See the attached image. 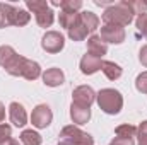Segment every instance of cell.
I'll return each mask as SVG.
<instances>
[{
  "instance_id": "cell-19",
  "label": "cell",
  "mask_w": 147,
  "mask_h": 145,
  "mask_svg": "<svg viewBox=\"0 0 147 145\" xmlns=\"http://www.w3.org/2000/svg\"><path fill=\"white\" fill-rule=\"evenodd\" d=\"M101 70H103V73H105L110 80H116V79L121 77V67H120L118 63H115V62H103Z\"/></svg>"
},
{
  "instance_id": "cell-32",
  "label": "cell",
  "mask_w": 147,
  "mask_h": 145,
  "mask_svg": "<svg viewBox=\"0 0 147 145\" xmlns=\"http://www.w3.org/2000/svg\"><path fill=\"white\" fill-rule=\"evenodd\" d=\"M3 118H5V106L0 103V123L3 121Z\"/></svg>"
},
{
  "instance_id": "cell-10",
  "label": "cell",
  "mask_w": 147,
  "mask_h": 145,
  "mask_svg": "<svg viewBox=\"0 0 147 145\" xmlns=\"http://www.w3.org/2000/svg\"><path fill=\"white\" fill-rule=\"evenodd\" d=\"M9 118H10V123L14 126H17V128H21V126H24L28 123L26 109L19 103H10V106H9Z\"/></svg>"
},
{
  "instance_id": "cell-16",
  "label": "cell",
  "mask_w": 147,
  "mask_h": 145,
  "mask_svg": "<svg viewBox=\"0 0 147 145\" xmlns=\"http://www.w3.org/2000/svg\"><path fill=\"white\" fill-rule=\"evenodd\" d=\"M58 21H60V26L69 31L72 26H75V24L80 21V14H79V12H70V10H62Z\"/></svg>"
},
{
  "instance_id": "cell-25",
  "label": "cell",
  "mask_w": 147,
  "mask_h": 145,
  "mask_svg": "<svg viewBox=\"0 0 147 145\" xmlns=\"http://www.w3.org/2000/svg\"><path fill=\"white\" fill-rule=\"evenodd\" d=\"M135 26H137V31L147 39V12L137 15V21H135Z\"/></svg>"
},
{
  "instance_id": "cell-23",
  "label": "cell",
  "mask_w": 147,
  "mask_h": 145,
  "mask_svg": "<svg viewBox=\"0 0 147 145\" xmlns=\"http://www.w3.org/2000/svg\"><path fill=\"white\" fill-rule=\"evenodd\" d=\"M31 21V14H28L26 10L22 9H16L14 15H12V26H26L28 22Z\"/></svg>"
},
{
  "instance_id": "cell-6",
  "label": "cell",
  "mask_w": 147,
  "mask_h": 145,
  "mask_svg": "<svg viewBox=\"0 0 147 145\" xmlns=\"http://www.w3.org/2000/svg\"><path fill=\"white\" fill-rule=\"evenodd\" d=\"M41 46L46 53H60L65 46V38L58 31H48L41 39Z\"/></svg>"
},
{
  "instance_id": "cell-29",
  "label": "cell",
  "mask_w": 147,
  "mask_h": 145,
  "mask_svg": "<svg viewBox=\"0 0 147 145\" xmlns=\"http://www.w3.org/2000/svg\"><path fill=\"white\" fill-rule=\"evenodd\" d=\"M110 145H135L134 138H123V137H115L110 142Z\"/></svg>"
},
{
  "instance_id": "cell-9",
  "label": "cell",
  "mask_w": 147,
  "mask_h": 145,
  "mask_svg": "<svg viewBox=\"0 0 147 145\" xmlns=\"http://www.w3.org/2000/svg\"><path fill=\"white\" fill-rule=\"evenodd\" d=\"M72 99H74L72 103H75V104H82V106L91 108V104L96 101V92L89 85H79V87L74 89Z\"/></svg>"
},
{
  "instance_id": "cell-12",
  "label": "cell",
  "mask_w": 147,
  "mask_h": 145,
  "mask_svg": "<svg viewBox=\"0 0 147 145\" xmlns=\"http://www.w3.org/2000/svg\"><path fill=\"white\" fill-rule=\"evenodd\" d=\"M70 118H72V121L75 125H84V123H87L91 119V108L72 103V106H70Z\"/></svg>"
},
{
  "instance_id": "cell-5",
  "label": "cell",
  "mask_w": 147,
  "mask_h": 145,
  "mask_svg": "<svg viewBox=\"0 0 147 145\" xmlns=\"http://www.w3.org/2000/svg\"><path fill=\"white\" fill-rule=\"evenodd\" d=\"M26 7L29 10H33V14L36 15V22L39 28H50L53 24L55 12L50 9L48 2H45V0H28Z\"/></svg>"
},
{
  "instance_id": "cell-8",
  "label": "cell",
  "mask_w": 147,
  "mask_h": 145,
  "mask_svg": "<svg viewBox=\"0 0 147 145\" xmlns=\"http://www.w3.org/2000/svg\"><path fill=\"white\" fill-rule=\"evenodd\" d=\"M99 38L105 43H111V44H121L125 41V29L120 26H113V24H105L101 28V34Z\"/></svg>"
},
{
  "instance_id": "cell-31",
  "label": "cell",
  "mask_w": 147,
  "mask_h": 145,
  "mask_svg": "<svg viewBox=\"0 0 147 145\" xmlns=\"http://www.w3.org/2000/svg\"><path fill=\"white\" fill-rule=\"evenodd\" d=\"M0 145H19V142H17V140H14V138H12V137H10V138H9V140H5V142H3V144H0Z\"/></svg>"
},
{
  "instance_id": "cell-22",
  "label": "cell",
  "mask_w": 147,
  "mask_h": 145,
  "mask_svg": "<svg viewBox=\"0 0 147 145\" xmlns=\"http://www.w3.org/2000/svg\"><path fill=\"white\" fill-rule=\"evenodd\" d=\"M21 142L24 145H41V135L34 130H24L21 133Z\"/></svg>"
},
{
  "instance_id": "cell-15",
  "label": "cell",
  "mask_w": 147,
  "mask_h": 145,
  "mask_svg": "<svg viewBox=\"0 0 147 145\" xmlns=\"http://www.w3.org/2000/svg\"><path fill=\"white\" fill-rule=\"evenodd\" d=\"M39 75H41L39 63L29 60V58H24V63H22V68H21V77H24L26 80H36Z\"/></svg>"
},
{
  "instance_id": "cell-17",
  "label": "cell",
  "mask_w": 147,
  "mask_h": 145,
  "mask_svg": "<svg viewBox=\"0 0 147 145\" xmlns=\"http://www.w3.org/2000/svg\"><path fill=\"white\" fill-rule=\"evenodd\" d=\"M80 22L87 28L89 33H94L99 26V17L91 10H84V12H80Z\"/></svg>"
},
{
  "instance_id": "cell-21",
  "label": "cell",
  "mask_w": 147,
  "mask_h": 145,
  "mask_svg": "<svg viewBox=\"0 0 147 145\" xmlns=\"http://www.w3.org/2000/svg\"><path fill=\"white\" fill-rule=\"evenodd\" d=\"M51 5L55 7H60L62 10H70V12H77L80 7H82V0H53Z\"/></svg>"
},
{
  "instance_id": "cell-1",
  "label": "cell",
  "mask_w": 147,
  "mask_h": 145,
  "mask_svg": "<svg viewBox=\"0 0 147 145\" xmlns=\"http://www.w3.org/2000/svg\"><path fill=\"white\" fill-rule=\"evenodd\" d=\"M134 12L128 5V2L121 0V2H116L110 7H106V10L103 12V22L105 24H113V26H128L132 21H134Z\"/></svg>"
},
{
  "instance_id": "cell-2",
  "label": "cell",
  "mask_w": 147,
  "mask_h": 145,
  "mask_svg": "<svg viewBox=\"0 0 147 145\" xmlns=\"http://www.w3.org/2000/svg\"><path fill=\"white\" fill-rule=\"evenodd\" d=\"M96 103L106 114H118L123 108V97L116 89H101L96 94Z\"/></svg>"
},
{
  "instance_id": "cell-20",
  "label": "cell",
  "mask_w": 147,
  "mask_h": 145,
  "mask_svg": "<svg viewBox=\"0 0 147 145\" xmlns=\"http://www.w3.org/2000/svg\"><path fill=\"white\" fill-rule=\"evenodd\" d=\"M87 28L79 21L75 26H72L70 29H69V38L72 39V41H82V39H86V36H87Z\"/></svg>"
},
{
  "instance_id": "cell-26",
  "label": "cell",
  "mask_w": 147,
  "mask_h": 145,
  "mask_svg": "<svg viewBox=\"0 0 147 145\" xmlns=\"http://www.w3.org/2000/svg\"><path fill=\"white\" fill-rule=\"evenodd\" d=\"M135 87H137L139 92L147 94V72H142V73L137 75V79H135Z\"/></svg>"
},
{
  "instance_id": "cell-18",
  "label": "cell",
  "mask_w": 147,
  "mask_h": 145,
  "mask_svg": "<svg viewBox=\"0 0 147 145\" xmlns=\"http://www.w3.org/2000/svg\"><path fill=\"white\" fill-rule=\"evenodd\" d=\"M16 12V7L10 3H0V28L12 26V15Z\"/></svg>"
},
{
  "instance_id": "cell-30",
  "label": "cell",
  "mask_w": 147,
  "mask_h": 145,
  "mask_svg": "<svg viewBox=\"0 0 147 145\" xmlns=\"http://www.w3.org/2000/svg\"><path fill=\"white\" fill-rule=\"evenodd\" d=\"M139 60H140V63H142L144 67H147V44L140 48V51H139Z\"/></svg>"
},
{
  "instance_id": "cell-7",
  "label": "cell",
  "mask_w": 147,
  "mask_h": 145,
  "mask_svg": "<svg viewBox=\"0 0 147 145\" xmlns=\"http://www.w3.org/2000/svg\"><path fill=\"white\" fill-rule=\"evenodd\" d=\"M51 119H53V113H51V109H50L48 104H38L36 108L33 109V114H31L33 126L46 128V126H50Z\"/></svg>"
},
{
  "instance_id": "cell-27",
  "label": "cell",
  "mask_w": 147,
  "mask_h": 145,
  "mask_svg": "<svg viewBox=\"0 0 147 145\" xmlns=\"http://www.w3.org/2000/svg\"><path fill=\"white\" fill-rule=\"evenodd\" d=\"M137 138H139V144L137 145H147V119L139 125V128H137Z\"/></svg>"
},
{
  "instance_id": "cell-14",
  "label": "cell",
  "mask_w": 147,
  "mask_h": 145,
  "mask_svg": "<svg viewBox=\"0 0 147 145\" xmlns=\"http://www.w3.org/2000/svg\"><path fill=\"white\" fill-rule=\"evenodd\" d=\"M43 82L48 87H58V85H62L65 82V73L62 72L60 68H57V67L48 68L46 72L43 73Z\"/></svg>"
},
{
  "instance_id": "cell-13",
  "label": "cell",
  "mask_w": 147,
  "mask_h": 145,
  "mask_svg": "<svg viewBox=\"0 0 147 145\" xmlns=\"http://www.w3.org/2000/svg\"><path fill=\"white\" fill-rule=\"evenodd\" d=\"M87 53L89 55H94L98 58H103L108 53V46H106V43L101 38L94 34V36H91L87 39Z\"/></svg>"
},
{
  "instance_id": "cell-28",
  "label": "cell",
  "mask_w": 147,
  "mask_h": 145,
  "mask_svg": "<svg viewBox=\"0 0 147 145\" xmlns=\"http://www.w3.org/2000/svg\"><path fill=\"white\" fill-rule=\"evenodd\" d=\"M10 135H12V128H10V125H0V144H3L5 140H9L10 138Z\"/></svg>"
},
{
  "instance_id": "cell-4",
  "label": "cell",
  "mask_w": 147,
  "mask_h": 145,
  "mask_svg": "<svg viewBox=\"0 0 147 145\" xmlns=\"http://www.w3.org/2000/svg\"><path fill=\"white\" fill-rule=\"evenodd\" d=\"M58 145H94V138L79 126L69 125L60 132Z\"/></svg>"
},
{
  "instance_id": "cell-11",
  "label": "cell",
  "mask_w": 147,
  "mask_h": 145,
  "mask_svg": "<svg viewBox=\"0 0 147 145\" xmlns=\"http://www.w3.org/2000/svg\"><path fill=\"white\" fill-rule=\"evenodd\" d=\"M101 65H103V60L94 56V55H89L86 53L82 58H80V72L84 75H92L98 70H101Z\"/></svg>"
},
{
  "instance_id": "cell-3",
  "label": "cell",
  "mask_w": 147,
  "mask_h": 145,
  "mask_svg": "<svg viewBox=\"0 0 147 145\" xmlns=\"http://www.w3.org/2000/svg\"><path fill=\"white\" fill-rule=\"evenodd\" d=\"M22 63H24V56L17 55L12 46H9V44L0 46V67H3L9 75L21 77Z\"/></svg>"
},
{
  "instance_id": "cell-24",
  "label": "cell",
  "mask_w": 147,
  "mask_h": 145,
  "mask_svg": "<svg viewBox=\"0 0 147 145\" xmlns=\"http://www.w3.org/2000/svg\"><path fill=\"white\" fill-rule=\"evenodd\" d=\"M115 135L123 137V138H134V137H137V128L134 125H120V126H116Z\"/></svg>"
}]
</instances>
